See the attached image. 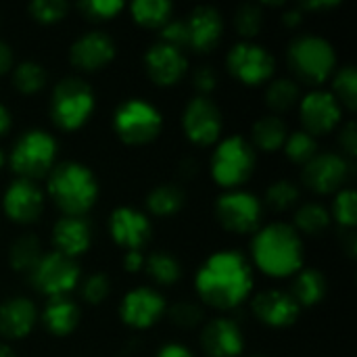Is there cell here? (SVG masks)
Listing matches in <instances>:
<instances>
[{"label": "cell", "instance_id": "obj_1", "mask_svg": "<svg viewBox=\"0 0 357 357\" xmlns=\"http://www.w3.org/2000/svg\"><path fill=\"white\" fill-rule=\"evenodd\" d=\"M253 291V270L238 251L213 253L197 272L199 297L215 310L238 307Z\"/></svg>", "mask_w": 357, "mask_h": 357}, {"label": "cell", "instance_id": "obj_2", "mask_svg": "<svg viewBox=\"0 0 357 357\" xmlns=\"http://www.w3.org/2000/svg\"><path fill=\"white\" fill-rule=\"evenodd\" d=\"M253 261L257 268L274 278H284L303 266V243L299 232L282 222L261 228L253 243Z\"/></svg>", "mask_w": 357, "mask_h": 357}, {"label": "cell", "instance_id": "obj_3", "mask_svg": "<svg viewBox=\"0 0 357 357\" xmlns=\"http://www.w3.org/2000/svg\"><path fill=\"white\" fill-rule=\"evenodd\" d=\"M48 195L65 215L84 218L96 203L98 184L86 165L65 161L48 174Z\"/></svg>", "mask_w": 357, "mask_h": 357}, {"label": "cell", "instance_id": "obj_4", "mask_svg": "<svg viewBox=\"0 0 357 357\" xmlns=\"http://www.w3.org/2000/svg\"><path fill=\"white\" fill-rule=\"evenodd\" d=\"M293 73L312 86L322 84L331 77L337 65V54L324 38L318 36H299L289 44L287 52Z\"/></svg>", "mask_w": 357, "mask_h": 357}, {"label": "cell", "instance_id": "obj_5", "mask_svg": "<svg viewBox=\"0 0 357 357\" xmlns=\"http://www.w3.org/2000/svg\"><path fill=\"white\" fill-rule=\"evenodd\" d=\"M94 111V92L79 77L61 79L50 98V117L65 132L79 130Z\"/></svg>", "mask_w": 357, "mask_h": 357}, {"label": "cell", "instance_id": "obj_6", "mask_svg": "<svg viewBox=\"0 0 357 357\" xmlns=\"http://www.w3.org/2000/svg\"><path fill=\"white\" fill-rule=\"evenodd\" d=\"M56 140L44 130H27L10 151V167L23 180H38L52 172Z\"/></svg>", "mask_w": 357, "mask_h": 357}, {"label": "cell", "instance_id": "obj_7", "mask_svg": "<svg viewBox=\"0 0 357 357\" xmlns=\"http://www.w3.org/2000/svg\"><path fill=\"white\" fill-rule=\"evenodd\" d=\"M255 169V149L241 136H230L218 144L211 157V176L213 180L234 190L245 184Z\"/></svg>", "mask_w": 357, "mask_h": 357}, {"label": "cell", "instance_id": "obj_8", "mask_svg": "<svg viewBox=\"0 0 357 357\" xmlns=\"http://www.w3.org/2000/svg\"><path fill=\"white\" fill-rule=\"evenodd\" d=\"M163 128L161 113L142 98L121 102L113 115V130L126 144H149Z\"/></svg>", "mask_w": 357, "mask_h": 357}, {"label": "cell", "instance_id": "obj_9", "mask_svg": "<svg viewBox=\"0 0 357 357\" xmlns=\"http://www.w3.org/2000/svg\"><path fill=\"white\" fill-rule=\"evenodd\" d=\"M29 280L31 287L48 299L67 297V293L73 291V287L79 282V266L75 259L59 251L42 253V257L29 272Z\"/></svg>", "mask_w": 357, "mask_h": 357}, {"label": "cell", "instance_id": "obj_10", "mask_svg": "<svg viewBox=\"0 0 357 357\" xmlns=\"http://www.w3.org/2000/svg\"><path fill=\"white\" fill-rule=\"evenodd\" d=\"M215 215L220 224L234 234L257 232L261 224V203L247 190H228L215 203Z\"/></svg>", "mask_w": 357, "mask_h": 357}, {"label": "cell", "instance_id": "obj_11", "mask_svg": "<svg viewBox=\"0 0 357 357\" xmlns=\"http://www.w3.org/2000/svg\"><path fill=\"white\" fill-rule=\"evenodd\" d=\"M354 176V163L337 153H318L303 165V182L318 195L343 190Z\"/></svg>", "mask_w": 357, "mask_h": 357}, {"label": "cell", "instance_id": "obj_12", "mask_svg": "<svg viewBox=\"0 0 357 357\" xmlns=\"http://www.w3.org/2000/svg\"><path fill=\"white\" fill-rule=\"evenodd\" d=\"M274 67H276L274 56L264 46L253 42L234 44L228 52L230 73L247 86H257L268 82L274 75Z\"/></svg>", "mask_w": 357, "mask_h": 357}, {"label": "cell", "instance_id": "obj_13", "mask_svg": "<svg viewBox=\"0 0 357 357\" xmlns=\"http://www.w3.org/2000/svg\"><path fill=\"white\" fill-rule=\"evenodd\" d=\"M182 128L190 142L197 146H209L222 134V113L207 96H197L184 109Z\"/></svg>", "mask_w": 357, "mask_h": 357}, {"label": "cell", "instance_id": "obj_14", "mask_svg": "<svg viewBox=\"0 0 357 357\" xmlns=\"http://www.w3.org/2000/svg\"><path fill=\"white\" fill-rule=\"evenodd\" d=\"M299 115L303 123V132L310 136H320L333 132L339 121H341V105L337 98L326 92V90H314L310 92L301 105H299Z\"/></svg>", "mask_w": 357, "mask_h": 357}, {"label": "cell", "instance_id": "obj_15", "mask_svg": "<svg viewBox=\"0 0 357 357\" xmlns=\"http://www.w3.org/2000/svg\"><path fill=\"white\" fill-rule=\"evenodd\" d=\"M4 213L17 224H33L44 209V192L31 180H15L2 199Z\"/></svg>", "mask_w": 357, "mask_h": 357}, {"label": "cell", "instance_id": "obj_16", "mask_svg": "<svg viewBox=\"0 0 357 357\" xmlns=\"http://www.w3.org/2000/svg\"><path fill=\"white\" fill-rule=\"evenodd\" d=\"M109 232L119 247L128 251H140L151 241L153 230L149 218L142 211L132 207H119L111 213Z\"/></svg>", "mask_w": 357, "mask_h": 357}, {"label": "cell", "instance_id": "obj_17", "mask_svg": "<svg viewBox=\"0 0 357 357\" xmlns=\"http://www.w3.org/2000/svg\"><path fill=\"white\" fill-rule=\"evenodd\" d=\"M121 320L132 328H149L165 314V299L149 287L134 289L126 295L121 303Z\"/></svg>", "mask_w": 357, "mask_h": 357}, {"label": "cell", "instance_id": "obj_18", "mask_svg": "<svg viewBox=\"0 0 357 357\" xmlns=\"http://www.w3.org/2000/svg\"><path fill=\"white\" fill-rule=\"evenodd\" d=\"M144 67H146L149 77L157 86H174L186 75L188 63H186V56L182 50H178L169 44L157 42L146 50Z\"/></svg>", "mask_w": 357, "mask_h": 357}, {"label": "cell", "instance_id": "obj_19", "mask_svg": "<svg viewBox=\"0 0 357 357\" xmlns=\"http://www.w3.org/2000/svg\"><path fill=\"white\" fill-rule=\"evenodd\" d=\"M115 56V44L105 31H88L71 44L69 59L82 71H98Z\"/></svg>", "mask_w": 357, "mask_h": 357}, {"label": "cell", "instance_id": "obj_20", "mask_svg": "<svg viewBox=\"0 0 357 357\" xmlns=\"http://www.w3.org/2000/svg\"><path fill=\"white\" fill-rule=\"evenodd\" d=\"M253 314L268 326L284 328L297 322L301 307L291 297V293L284 291H264L253 297L251 301Z\"/></svg>", "mask_w": 357, "mask_h": 357}, {"label": "cell", "instance_id": "obj_21", "mask_svg": "<svg viewBox=\"0 0 357 357\" xmlns=\"http://www.w3.org/2000/svg\"><path fill=\"white\" fill-rule=\"evenodd\" d=\"M201 345L207 357H241L245 349V339L234 320L215 318L205 326L201 335Z\"/></svg>", "mask_w": 357, "mask_h": 357}, {"label": "cell", "instance_id": "obj_22", "mask_svg": "<svg viewBox=\"0 0 357 357\" xmlns=\"http://www.w3.org/2000/svg\"><path fill=\"white\" fill-rule=\"evenodd\" d=\"M186 27L190 38L188 48L197 52H209L218 46L222 38L224 21L213 6H197L186 19Z\"/></svg>", "mask_w": 357, "mask_h": 357}, {"label": "cell", "instance_id": "obj_23", "mask_svg": "<svg viewBox=\"0 0 357 357\" xmlns=\"http://www.w3.org/2000/svg\"><path fill=\"white\" fill-rule=\"evenodd\" d=\"M92 241V228L86 222V218H73V215H63L54 228H52V243L59 253L75 259L82 255Z\"/></svg>", "mask_w": 357, "mask_h": 357}, {"label": "cell", "instance_id": "obj_24", "mask_svg": "<svg viewBox=\"0 0 357 357\" xmlns=\"http://www.w3.org/2000/svg\"><path fill=\"white\" fill-rule=\"evenodd\" d=\"M38 320L36 305L25 297H13L0 305V335L6 339L27 337Z\"/></svg>", "mask_w": 357, "mask_h": 357}, {"label": "cell", "instance_id": "obj_25", "mask_svg": "<svg viewBox=\"0 0 357 357\" xmlns=\"http://www.w3.org/2000/svg\"><path fill=\"white\" fill-rule=\"evenodd\" d=\"M42 322L48 333L56 337H65L71 331H75L79 322V310L69 297H52L44 305Z\"/></svg>", "mask_w": 357, "mask_h": 357}, {"label": "cell", "instance_id": "obj_26", "mask_svg": "<svg viewBox=\"0 0 357 357\" xmlns=\"http://www.w3.org/2000/svg\"><path fill=\"white\" fill-rule=\"evenodd\" d=\"M287 136H289V130L284 121L276 115H266L257 119L251 128V138H253L251 146H257L264 153H274L284 146Z\"/></svg>", "mask_w": 357, "mask_h": 357}, {"label": "cell", "instance_id": "obj_27", "mask_svg": "<svg viewBox=\"0 0 357 357\" xmlns=\"http://www.w3.org/2000/svg\"><path fill=\"white\" fill-rule=\"evenodd\" d=\"M326 295V278L318 270H303L295 282L291 297L297 301L299 307H312L318 305Z\"/></svg>", "mask_w": 357, "mask_h": 357}, {"label": "cell", "instance_id": "obj_28", "mask_svg": "<svg viewBox=\"0 0 357 357\" xmlns=\"http://www.w3.org/2000/svg\"><path fill=\"white\" fill-rule=\"evenodd\" d=\"M184 205V192L176 184H163L151 190L146 197V207L153 215L167 218L182 209Z\"/></svg>", "mask_w": 357, "mask_h": 357}, {"label": "cell", "instance_id": "obj_29", "mask_svg": "<svg viewBox=\"0 0 357 357\" xmlns=\"http://www.w3.org/2000/svg\"><path fill=\"white\" fill-rule=\"evenodd\" d=\"M144 268L151 276V280H155L157 284L161 287H169L174 282L180 280L182 276V268H180V261L165 253V251H155L151 253L146 259H144Z\"/></svg>", "mask_w": 357, "mask_h": 357}, {"label": "cell", "instance_id": "obj_30", "mask_svg": "<svg viewBox=\"0 0 357 357\" xmlns=\"http://www.w3.org/2000/svg\"><path fill=\"white\" fill-rule=\"evenodd\" d=\"M42 257V243L40 238H36L33 234H23L19 236L8 253V261L13 266V270L17 272H31V268L38 264V259Z\"/></svg>", "mask_w": 357, "mask_h": 357}, {"label": "cell", "instance_id": "obj_31", "mask_svg": "<svg viewBox=\"0 0 357 357\" xmlns=\"http://www.w3.org/2000/svg\"><path fill=\"white\" fill-rule=\"evenodd\" d=\"M132 17L142 27L157 29L169 21L172 4L167 0H136L132 4Z\"/></svg>", "mask_w": 357, "mask_h": 357}, {"label": "cell", "instance_id": "obj_32", "mask_svg": "<svg viewBox=\"0 0 357 357\" xmlns=\"http://www.w3.org/2000/svg\"><path fill=\"white\" fill-rule=\"evenodd\" d=\"M331 226V213L324 205L320 203H307L303 205L297 215H295V230L307 234V236H318Z\"/></svg>", "mask_w": 357, "mask_h": 357}, {"label": "cell", "instance_id": "obj_33", "mask_svg": "<svg viewBox=\"0 0 357 357\" xmlns=\"http://www.w3.org/2000/svg\"><path fill=\"white\" fill-rule=\"evenodd\" d=\"M266 102L278 113L289 111L299 102V86L293 79H276L268 86Z\"/></svg>", "mask_w": 357, "mask_h": 357}, {"label": "cell", "instance_id": "obj_34", "mask_svg": "<svg viewBox=\"0 0 357 357\" xmlns=\"http://www.w3.org/2000/svg\"><path fill=\"white\" fill-rule=\"evenodd\" d=\"M13 84L23 94H36L46 84V71H44V67L40 63L25 61V63H21V65L15 67Z\"/></svg>", "mask_w": 357, "mask_h": 357}, {"label": "cell", "instance_id": "obj_35", "mask_svg": "<svg viewBox=\"0 0 357 357\" xmlns=\"http://www.w3.org/2000/svg\"><path fill=\"white\" fill-rule=\"evenodd\" d=\"M282 149H284L287 157H289L293 163H297V165H305V163H310V161L318 155L316 138L310 136V134L303 132V130L289 134Z\"/></svg>", "mask_w": 357, "mask_h": 357}, {"label": "cell", "instance_id": "obj_36", "mask_svg": "<svg viewBox=\"0 0 357 357\" xmlns=\"http://www.w3.org/2000/svg\"><path fill=\"white\" fill-rule=\"evenodd\" d=\"M339 105H345L349 111L357 107V73L354 65H345L333 82V92H331Z\"/></svg>", "mask_w": 357, "mask_h": 357}, {"label": "cell", "instance_id": "obj_37", "mask_svg": "<svg viewBox=\"0 0 357 357\" xmlns=\"http://www.w3.org/2000/svg\"><path fill=\"white\" fill-rule=\"evenodd\" d=\"M261 25H264V10L259 4H243L236 8L234 27L243 38H247V40L255 38L259 33Z\"/></svg>", "mask_w": 357, "mask_h": 357}, {"label": "cell", "instance_id": "obj_38", "mask_svg": "<svg viewBox=\"0 0 357 357\" xmlns=\"http://www.w3.org/2000/svg\"><path fill=\"white\" fill-rule=\"evenodd\" d=\"M299 201V188L289 182V180H280V182H274L268 192H266V203L270 209L274 211H287L291 209L295 203Z\"/></svg>", "mask_w": 357, "mask_h": 357}, {"label": "cell", "instance_id": "obj_39", "mask_svg": "<svg viewBox=\"0 0 357 357\" xmlns=\"http://www.w3.org/2000/svg\"><path fill=\"white\" fill-rule=\"evenodd\" d=\"M333 218L339 222L341 228H354L357 224V197L356 190L343 188L339 190L335 203H333ZM331 218V220H333Z\"/></svg>", "mask_w": 357, "mask_h": 357}, {"label": "cell", "instance_id": "obj_40", "mask_svg": "<svg viewBox=\"0 0 357 357\" xmlns=\"http://www.w3.org/2000/svg\"><path fill=\"white\" fill-rule=\"evenodd\" d=\"M69 10L65 0H33L29 4V15L40 23H56Z\"/></svg>", "mask_w": 357, "mask_h": 357}, {"label": "cell", "instance_id": "obj_41", "mask_svg": "<svg viewBox=\"0 0 357 357\" xmlns=\"http://www.w3.org/2000/svg\"><path fill=\"white\" fill-rule=\"evenodd\" d=\"M77 8L84 13L86 19L105 21V19H113L123 8V2H119V0H84L77 4Z\"/></svg>", "mask_w": 357, "mask_h": 357}, {"label": "cell", "instance_id": "obj_42", "mask_svg": "<svg viewBox=\"0 0 357 357\" xmlns=\"http://www.w3.org/2000/svg\"><path fill=\"white\" fill-rule=\"evenodd\" d=\"M169 316H172V322H176L178 326L190 328L203 320V310L192 301H180L169 310Z\"/></svg>", "mask_w": 357, "mask_h": 357}, {"label": "cell", "instance_id": "obj_43", "mask_svg": "<svg viewBox=\"0 0 357 357\" xmlns=\"http://www.w3.org/2000/svg\"><path fill=\"white\" fill-rule=\"evenodd\" d=\"M161 42L163 44H169L178 50L184 52V48H188V27H186V21H167L163 27H161Z\"/></svg>", "mask_w": 357, "mask_h": 357}, {"label": "cell", "instance_id": "obj_44", "mask_svg": "<svg viewBox=\"0 0 357 357\" xmlns=\"http://www.w3.org/2000/svg\"><path fill=\"white\" fill-rule=\"evenodd\" d=\"M109 295V278L105 274H92L82 284V297L84 301L98 305Z\"/></svg>", "mask_w": 357, "mask_h": 357}, {"label": "cell", "instance_id": "obj_45", "mask_svg": "<svg viewBox=\"0 0 357 357\" xmlns=\"http://www.w3.org/2000/svg\"><path fill=\"white\" fill-rule=\"evenodd\" d=\"M192 82H195V88H197L201 94H209V92L215 88V84H218V75H215L213 67L203 65V67H199V69L192 73Z\"/></svg>", "mask_w": 357, "mask_h": 357}, {"label": "cell", "instance_id": "obj_46", "mask_svg": "<svg viewBox=\"0 0 357 357\" xmlns=\"http://www.w3.org/2000/svg\"><path fill=\"white\" fill-rule=\"evenodd\" d=\"M339 142H341V149L347 153V157H356L357 155V132H356V123H354V121H347V123H345V128L341 130Z\"/></svg>", "mask_w": 357, "mask_h": 357}, {"label": "cell", "instance_id": "obj_47", "mask_svg": "<svg viewBox=\"0 0 357 357\" xmlns=\"http://www.w3.org/2000/svg\"><path fill=\"white\" fill-rule=\"evenodd\" d=\"M123 266H126L128 272H138V270L144 266L142 253H140V251H128V253L123 255Z\"/></svg>", "mask_w": 357, "mask_h": 357}, {"label": "cell", "instance_id": "obj_48", "mask_svg": "<svg viewBox=\"0 0 357 357\" xmlns=\"http://www.w3.org/2000/svg\"><path fill=\"white\" fill-rule=\"evenodd\" d=\"M157 357H195L184 345H178V343H169L165 347L159 349Z\"/></svg>", "mask_w": 357, "mask_h": 357}, {"label": "cell", "instance_id": "obj_49", "mask_svg": "<svg viewBox=\"0 0 357 357\" xmlns=\"http://www.w3.org/2000/svg\"><path fill=\"white\" fill-rule=\"evenodd\" d=\"M341 245L343 249L347 251L349 257H354L357 251V236L354 232V228H343V234H341Z\"/></svg>", "mask_w": 357, "mask_h": 357}, {"label": "cell", "instance_id": "obj_50", "mask_svg": "<svg viewBox=\"0 0 357 357\" xmlns=\"http://www.w3.org/2000/svg\"><path fill=\"white\" fill-rule=\"evenodd\" d=\"M10 65H13V52H10V46H8V44H4V42L0 40V75H2V73H6V71L10 69Z\"/></svg>", "mask_w": 357, "mask_h": 357}, {"label": "cell", "instance_id": "obj_51", "mask_svg": "<svg viewBox=\"0 0 357 357\" xmlns=\"http://www.w3.org/2000/svg\"><path fill=\"white\" fill-rule=\"evenodd\" d=\"M303 21V10L301 8H291L282 15V23L287 27H297L299 23Z\"/></svg>", "mask_w": 357, "mask_h": 357}, {"label": "cell", "instance_id": "obj_52", "mask_svg": "<svg viewBox=\"0 0 357 357\" xmlns=\"http://www.w3.org/2000/svg\"><path fill=\"white\" fill-rule=\"evenodd\" d=\"M339 2L337 0H320V2H305L303 4V8H310V10H322V8H333V6H337Z\"/></svg>", "mask_w": 357, "mask_h": 357}, {"label": "cell", "instance_id": "obj_53", "mask_svg": "<svg viewBox=\"0 0 357 357\" xmlns=\"http://www.w3.org/2000/svg\"><path fill=\"white\" fill-rule=\"evenodd\" d=\"M8 128H10V113L4 105H0V136L6 134Z\"/></svg>", "mask_w": 357, "mask_h": 357}, {"label": "cell", "instance_id": "obj_54", "mask_svg": "<svg viewBox=\"0 0 357 357\" xmlns=\"http://www.w3.org/2000/svg\"><path fill=\"white\" fill-rule=\"evenodd\" d=\"M0 357H17L15 351L6 345V343H0Z\"/></svg>", "mask_w": 357, "mask_h": 357}, {"label": "cell", "instance_id": "obj_55", "mask_svg": "<svg viewBox=\"0 0 357 357\" xmlns=\"http://www.w3.org/2000/svg\"><path fill=\"white\" fill-rule=\"evenodd\" d=\"M2 165H4V153L0 151V167H2Z\"/></svg>", "mask_w": 357, "mask_h": 357}, {"label": "cell", "instance_id": "obj_56", "mask_svg": "<svg viewBox=\"0 0 357 357\" xmlns=\"http://www.w3.org/2000/svg\"><path fill=\"white\" fill-rule=\"evenodd\" d=\"M251 357H264V356H251Z\"/></svg>", "mask_w": 357, "mask_h": 357}]
</instances>
